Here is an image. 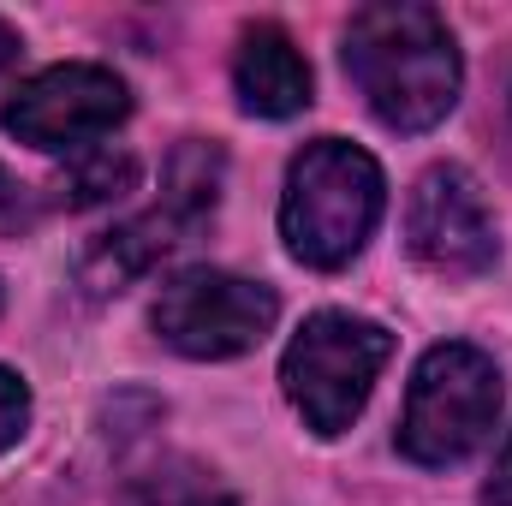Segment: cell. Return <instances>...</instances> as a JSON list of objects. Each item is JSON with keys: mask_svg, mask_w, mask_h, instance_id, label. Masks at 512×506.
<instances>
[{"mask_svg": "<svg viewBox=\"0 0 512 506\" xmlns=\"http://www.w3.org/2000/svg\"><path fill=\"white\" fill-rule=\"evenodd\" d=\"M346 72L387 131H429L459 102V42L435 6L376 0L346 24Z\"/></svg>", "mask_w": 512, "mask_h": 506, "instance_id": "obj_1", "label": "cell"}, {"mask_svg": "<svg viewBox=\"0 0 512 506\" xmlns=\"http://www.w3.org/2000/svg\"><path fill=\"white\" fill-rule=\"evenodd\" d=\"M18 227H30V197H24V185L0 167V233H18Z\"/></svg>", "mask_w": 512, "mask_h": 506, "instance_id": "obj_13", "label": "cell"}, {"mask_svg": "<svg viewBox=\"0 0 512 506\" xmlns=\"http://www.w3.org/2000/svg\"><path fill=\"white\" fill-rule=\"evenodd\" d=\"M483 506H512V435H507V447L495 453V471L483 483Z\"/></svg>", "mask_w": 512, "mask_h": 506, "instance_id": "obj_14", "label": "cell"}, {"mask_svg": "<svg viewBox=\"0 0 512 506\" xmlns=\"http://www.w3.org/2000/svg\"><path fill=\"white\" fill-rule=\"evenodd\" d=\"M221 173H227L221 149L191 137V143L167 161L161 203H155L149 215L126 221V227L102 233V239L84 251V268H78L84 292H90V298L126 292L131 280H137V274H149L161 256L173 251V245H185V239H191V233L215 215V203H221Z\"/></svg>", "mask_w": 512, "mask_h": 506, "instance_id": "obj_5", "label": "cell"}, {"mask_svg": "<svg viewBox=\"0 0 512 506\" xmlns=\"http://www.w3.org/2000/svg\"><path fill=\"white\" fill-rule=\"evenodd\" d=\"M280 322L274 286L227 268H179L155 298V334L185 358H239Z\"/></svg>", "mask_w": 512, "mask_h": 506, "instance_id": "obj_6", "label": "cell"}, {"mask_svg": "<svg viewBox=\"0 0 512 506\" xmlns=\"http://www.w3.org/2000/svg\"><path fill=\"white\" fill-rule=\"evenodd\" d=\"M126 114H131V90L108 66L66 60V66L36 72L30 84H18L12 102L0 108V126L12 131L18 143L42 149V155H60V149L84 155V149H96V137H108Z\"/></svg>", "mask_w": 512, "mask_h": 506, "instance_id": "obj_7", "label": "cell"}, {"mask_svg": "<svg viewBox=\"0 0 512 506\" xmlns=\"http://www.w3.org/2000/svg\"><path fill=\"white\" fill-rule=\"evenodd\" d=\"M12 60H18V30H12V24L0 18V72H6Z\"/></svg>", "mask_w": 512, "mask_h": 506, "instance_id": "obj_15", "label": "cell"}, {"mask_svg": "<svg viewBox=\"0 0 512 506\" xmlns=\"http://www.w3.org/2000/svg\"><path fill=\"white\" fill-rule=\"evenodd\" d=\"M387 358H393V334L382 322L352 310H316L280 358V387L304 417V429L334 441L370 405V387L387 370Z\"/></svg>", "mask_w": 512, "mask_h": 506, "instance_id": "obj_3", "label": "cell"}, {"mask_svg": "<svg viewBox=\"0 0 512 506\" xmlns=\"http://www.w3.org/2000/svg\"><path fill=\"white\" fill-rule=\"evenodd\" d=\"M233 90L256 120H292L310 108V60L280 24H251L233 54Z\"/></svg>", "mask_w": 512, "mask_h": 506, "instance_id": "obj_9", "label": "cell"}, {"mask_svg": "<svg viewBox=\"0 0 512 506\" xmlns=\"http://www.w3.org/2000/svg\"><path fill=\"white\" fill-rule=\"evenodd\" d=\"M405 245L441 280H477V274H489L495 256H501V233H495L483 185L465 167H453V161L429 167L417 179L411 203H405Z\"/></svg>", "mask_w": 512, "mask_h": 506, "instance_id": "obj_8", "label": "cell"}, {"mask_svg": "<svg viewBox=\"0 0 512 506\" xmlns=\"http://www.w3.org/2000/svg\"><path fill=\"white\" fill-rule=\"evenodd\" d=\"M137 185V161L126 149H84L66 173H60V203L66 209H96V203H114Z\"/></svg>", "mask_w": 512, "mask_h": 506, "instance_id": "obj_11", "label": "cell"}, {"mask_svg": "<svg viewBox=\"0 0 512 506\" xmlns=\"http://www.w3.org/2000/svg\"><path fill=\"white\" fill-rule=\"evenodd\" d=\"M120 506H239V501L227 495V483L215 471H203L191 459H167V465L131 477Z\"/></svg>", "mask_w": 512, "mask_h": 506, "instance_id": "obj_10", "label": "cell"}, {"mask_svg": "<svg viewBox=\"0 0 512 506\" xmlns=\"http://www.w3.org/2000/svg\"><path fill=\"white\" fill-rule=\"evenodd\" d=\"M501 423V370L489 352L447 340L429 346L405 387V417H399V453L411 465H459L471 459Z\"/></svg>", "mask_w": 512, "mask_h": 506, "instance_id": "obj_4", "label": "cell"}, {"mask_svg": "<svg viewBox=\"0 0 512 506\" xmlns=\"http://www.w3.org/2000/svg\"><path fill=\"white\" fill-rule=\"evenodd\" d=\"M387 185L370 149L316 137L292 155L280 191V239L304 268H346L382 221Z\"/></svg>", "mask_w": 512, "mask_h": 506, "instance_id": "obj_2", "label": "cell"}, {"mask_svg": "<svg viewBox=\"0 0 512 506\" xmlns=\"http://www.w3.org/2000/svg\"><path fill=\"white\" fill-rule=\"evenodd\" d=\"M24 429H30V387L18 370H6L0 364V453L6 447H18L24 441Z\"/></svg>", "mask_w": 512, "mask_h": 506, "instance_id": "obj_12", "label": "cell"}]
</instances>
